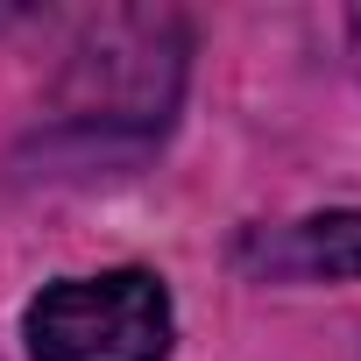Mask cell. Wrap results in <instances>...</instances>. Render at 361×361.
I'll return each mask as SVG.
<instances>
[{
    "mask_svg": "<svg viewBox=\"0 0 361 361\" xmlns=\"http://www.w3.org/2000/svg\"><path fill=\"white\" fill-rule=\"evenodd\" d=\"M170 326V290L149 269L64 276L22 319L36 361H163Z\"/></svg>",
    "mask_w": 361,
    "mask_h": 361,
    "instance_id": "cell-1",
    "label": "cell"
},
{
    "mask_svg": "<svg viewBox=\"0 0 361 361\" xmlns=\"http://www.w3.org/2000/svg\"><path fill=\"white\" fill-rule=\"evenodd\" d=\"M177 29L170 22H149V15H121V22H99L92 50H78L71 78H64V114L78 128H128V135H156L170 121V99H177Z\"/></svg>",
    "mask_w": 361,
    "mask_h": 361,
    "instance_id": "cell-2",
    "label": "cell"
},
{
    "mask_svg": "<svg viewBox=\"0 0 361 361\" xmlns=\"http://www.w3.org/2000/svg\"><path fill=\"white\" fill-rule=\"evenodd\" d=\"M241 262L255 276H290V283H354L361 276V213H312L290 227H255L241 241Z\"/></svg>",
    "mask_w": 361,
    "mask_h": 361,
    "instance_id": "cell-3",
    "label": "cell"
}]
</instances>
